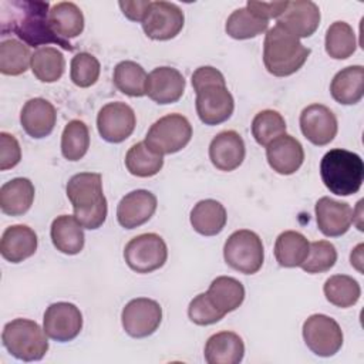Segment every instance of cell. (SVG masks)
<instances>
[{
    "label": "cell",
    "instance_id": "6da1fadb",
    "mask_svg": "<svg viewBox=\"0 0 364 364\" xmlns=\"http://www.w3.org/2000/svg\"><path fill=\"white\" fill-rule=\"evenodd\" d=\"M50 4L40 0H4L0 3L1 34L13 33L28 47L57 44L73 51L74 46L58 37L48 21Z\"/></svg>",
    "mask_w": 364,
    "mask_h": 364
},
{
    "label": "cell",
    "instance_id": "7a4b0ae2",
    "mask_svg": "<svg viewBox=\"0 0 364 364\" xmlns=\"http://www.w3.org/2000/svg\"><path fill=\"white\" fill-rule=\"evenodd\" d=\"M67 198L70 199L75 219L82 228L94 230L107 219L108 205L102 192V178L95 172H80L67 182Z\"/></svg>",
    "mask_w": 364,
    "mask_h": 364
},
{
    "label": "cell",
    "instance_id": "3957f363",
    "mask_svg": "<svg viewBox=\"0 0 364 364\" xmlns=\"http://www.w3.org/2000/svg\"><path fill=\"white\" fill-rule=\"evenodd\" d=\"M310 55V48L282 28L274 26L266 31L263 43V63L274 77H287L299 71Z\"/></svg>",
    "mask_w": 364,
    "mask_h": 364
},
{
    "label": "cell",
    "instance_id": "277c9868",
    "mask_svg": "<svg viewBox=\"0 0 364 364\" xmlns=\"http://www.w3.org/2000/svg\"><path fill=\"white\" fill-rule=\"evenodd\" d=\"M320 175L331 193L338 196L354 195L364 181V162L355 152L334 148L321 158Z\"/></svg>",
    "mask_w": 364,
    "mask_h": 364
},
{
    "label": "cell",
    "instance_id": "5b68a950",
    "mask_svg": "<svg viewBox=\"0 0 364 364\" xmlns=\"http://www.w3.org/2000/svg\"><path fill=\"white\" fill-rule=\"evenodd\" d=\"M3 346L21 361H38L47 350L48 341L44 328L28 318H14L3 327Z\"/></svg>",
    "mask_w": 364,
    "mask_h": 364
},
{
    "label": "cell",
    "instance_id": "8992f818",
    "mask_svg": "<svg viewBox=\"0 0 364 364\" xmlns=\"http://www.w3.org/2000/svg\"><path fill=\"white\" fill-rule=\"evenodd\" d=\"M223 259L228 266L243 274L257 273L264 260L262 239L249 229L233 232L225 242Z\"/></svg>",
    "mask_w": 364,
    "mask_h": 364
},
{
    "label": "cell",
    "instance_id": "52a82bcc",
    "mask_svg": "<svg viewBox=\"0 0 364 364\" xmlns=\"http://www.w3.org/2000/svg\"><path fill=\"white\" fill-rule=\"evenodd\" d=\"M192 138V125L182 114H168L155 121L146 132L145 144L159 155H169L185 148Z\"/></svg>",
    "mask_w": 364,
    "mask_h": 364
},
{
    "label": "cell",
    "instance_id": "ba28073f",
    "mask_svg": "<svg viewBox=\"0 0 364 364\" xmlns=\"http://www.w3.org/2000/svg\"><path fill=\"white\" fill-rule=\"evenodd\" d=\"M128 267L136 273H151L161 269L168 259L165 240L156 233H142L132 237L124 249Z\"/></svg>",
    "mask_w": 364,
    "mask_h": 364
},
{
    "label": "cell",
    "instance_id": "9c48e42d",
    "mask_svg": "<svg viewBox=\"0 0 364 364\" xmlns=\"http://www.w3.org/2000/svg\"><path fill=\"white\" fill-rule=\"evenodd\" d=\"M306 346L318 357H331L343 346V331L338 323L326 314H311L303 323Z\"/></svg>",
    "mask_w": 364,
    "mask_h": 364
},
{
    "label": "cell",
    "instance_id": "30bf717a",
    "mask_svg": "<svg viewBox=\"0 0 364 364\" xmlns=\"http://www.w3.org/2000/svg\"><path fill=\"white\" fill-rule=\"evenodd\" d=\"M162 320V307L156 300L136 297L129 300L121 313L125 333L134 338H144L154 334Z\"/></svg>",
    "mask_w": 364,
    "mask_h": 364
},
{
    "label": "cell",
    "instance_id": "8fae6325",
    "mask_svg": "<svg viewBox=\"0 0 364 364\" xmlns=\"http://www.w3.org/2000/svg\"><path fill=\"white\" fill-rule=\"evenodd\" d=\"M142 30L152 40H171L176 37L185 24L181 7L169 1H151L146 16L142 20Z\"/></svg>",
    "mask_w": 364,
    "mask_h": 364
},
{
    "label": "cell",
    "instance_id": "7c38bea8",
    "mask_svg": "<svg viewBox=\"0 0 364 364\" xmlns=\"http://www.w3.org/2000/svg\"><path fill=\"white\" fill-rule=\"evenodd\" d=\"M195 92L196 114L205 125H219L233 114L235 100L226 84L205 85Z\"/></svg>",
    "mask_w": 364,
    "mask_h": 364
},
{
    "label": "cell",
    "instance_id": "4fadbf2b",
    "mask_svg": "<svg viewBox=\"0 0 364 364\" xmlns=\"http://www.w3.org/2000/svg\"><path fill=\"white\" fill-rule=\"evenodd\" d=\"M136 117L125 102H108L97 115V129L101 138L109 144H119L134 132Z\"/></svg>",
    "mask_w": 364,
    "mask_h": 364
},
{
    "label": "cell",
    "instance_id": "5bb4252c",
    "mask_svg": "<svg viewBox=\"0 0 364 364\" xmlns=\"http://www.w3.org/2000/svg\"><path fill=\"white\" fill-rule=\"evenodd\" d=\"M43 328L51 340L67 343L74 340L82 328L80 309L68 301H57L47 307L43 318Z\"/></svg>",
    "mask_w": 364,
    "mask_h": 364
},
{
    "label": "cell",
    "instance_id": "9a60e30c",
    "mask_svg": "<svg viewBox=\"0 0 364 364\" xmlns=\"http://www.w3.org/2000/svg\"><path fill=\"white\" fill-rule=\"evenodd\" d=\"M301 134L314 145L330 144L337 135L338 124L334 112L323 104H311L300 114Z\"/></svg>",
    "mask_w": 364,
    "mask_h": 364
},
{
    "label": "cell",
    "instance_id": "2e32d148",
    "mask_svg": "<svg viewBox=\"0 0 364 364\" xmlns=\"http://www.w3.org/2000/svg\"><path fill=\"white\" fill-rule=\"evenodd\" d=\"M320 18V9L314 1L294 0L289 1L286 10L277 18V26L300 40L316 33Z\"/></svg>",
    "mask_w": 364,
    "mask_h": 364
},
{
    "label": "cell",
    "instance_id": "e0dca14e",
    "mask_svg": "<svg viewBox=\"0 0 364 364\" xmlns=\"http://www.w3.org/2000/svg\"><path fill=\"white\" fill-rule=\"evenodd\" d=\"M156 196L146 189H136L119 200L117 206L118 223L125 229H135L146 223L156 210Z\"/></svg>",
    "mask_w": 364,
    "mask_h": 364
},
{
    "label": "cell",
    "instance_id": "ac0fdd59",
    "mask_svg": "<svg viewBox=\"0 0 364 364\" xmlns=\"http://www.w3.org/2000/svg\"><path fill=\"white\" fill-rule=\"evenodd\" d=\"M246 148L243 138L236 131H222L209 144V159L212 165L223 172L239 168L245 159Z\"/></svg>",
    "mask_w": 364,
    "mask_h": 364
},
{
    "label": "cell",
    "instance_id": "d6986e66",
    "mask_svg": "<svg viewBox=\"0 0 364 364\" xmlns=\"http://www.w3.org/2000/svg\"><path fill=\"white\" fill-rule=\"evenodd\" d=\"M314 210L318 230L327 237L344 235L353 223V209L346 202L323 196L316 202Z\"/></svg>",
    "mask_w": 364,
    "mask_h": 364
},
{
    "label": "cell",
    "instance_id": "ffe728a7",
    "mask_svg": "<svg viewBox=\"0 0 364 364\" xmlns=\"http://www.w3.org/2000/svg\"><path fill=\"white\" fill-rule=\"evenodd\" d=\"M269 166L280 175H291L304 161L303 145L291 135L283 134L266 146Z\"/></svg>",
    "mask_w": 364,
    "mask_h": 364
},
{
    "label": "cell",
    "instance_id": "44dd1931",
    "mask_svg": "<svg viewBox=\"0 0 364 364\" xmlns=\"http://www.w3.org/2000/svg\"><path fill=\"white\" fill-rule=\"evenodd\" d=\"M185 91V78L173 67H156L148 74L146 95L156 104L176 102Z\"/></svg>",
    "mask_w": 364,
    "mask_h": 364
},
{
    "label": "cell",
    "instance_id": "7402d4cb",
    "mask_svg": "<svg viewBox=\"0 0 364 364\" xmlns=\"http://www.w3.org/2000/svg\"><path fill=\"white\" fill-rule=\"evenodd\" d=\"M57 121V112L54 105L44 98L28 100L20 112V122L23 129L31 138L40 139L48 136Z\"/></svg>",
    "mask_w": 364,
    "mask_h": 364
},
{
    "label": "cell",
    "instance_id": "603a6c76",
    "mask_svg": "<svg viewBox=\"0 0 364 364\" xmlns=\"http://www.w3.org/2000/svg\"><path fill=\"white\" fill-rule=\"evenodd\" d=\"M37 245V235L30 226L13 225L3 232L0 240V253L7 262L20 263L36 253Z\"/></svg>",
    "mask_w": 364,
    "mask_h": 364
},
{
    "label": "cell",
    "instance_id": "cb8c5ba5",
    "mask_svg": "<svg viewBox=\"0 0 364 364\" xmlns=\"http://www.w3.org/2000/svg\"><path fill=\"white\" fill-rule=\"evenodd\" d=\"M208 364H237L245 355V343L233 331H219L212 334L203 350Z\"/></svg>",
    "mask_w": 364,
    "mask_h": 364
},
{
    "label": "cell",
    "instance_id": "d4e9b609",
    "mask_svg": "<svg viewBox=\"0 0 364 364\" xmlns=\"http://www.w3.org/2000/svg\"><path fill=\"white\" fill-rule=\"evenodd\" d=\"M330 92L334 101L343 105H354L364 95V67L350 65L340 70L331 80Z\"/></svg>",
    "mask_w": 364,
    "mask_h": 364
},
{
    "label": "cell",
    "instance_id": "484cf974",
    "mask_svg": "<svg viewBox=\"0 0 364 364\" xmlns=\"http://www.w3.org/2000/svg\"><path fill=\"white\" fill-rule=\"evenodd\" d=\"M82 225L71 215L57 216L50 229L54 247L64 255H77L82 250L85 236Z\"/></svg>",
    "mask_w": 364,
    "mask_h": 364
},
{
    "label": "cell",
    "instance_id": "4316f807",
    "mask_svg": "<svg viewBox=\"0 0 364 364\" xmlns=\"http://www.w3.org/2000/svg\"><path fill=\"white\" fill-rule=\"evenodd\" d=\"M34 185L27 178H14L0 188V209L10 216L24 215L34 200Z\"/></svg>",
    "mask_w": 364,
    "mask_h": 364
},
{
    "label": "cell",
    "instance_id": "83f0119b",
    "mask_svg": "<svg viewBox=\"0 0 364 364\" xmlns=\"http://www.w3.org/2000/svg\"><path fill=\"white\" fill-rule=\"evenodd\" d=\"M189 219L195 232L203 236H215L223 230L228 215L220 202L215 199H203L192 208Z\"/></svg>",
    "mask_w": 364,
    "mask_h": 364
},
{
    "label": "cell",
    "instance_id": "f1b7e54d",
    "mask_svg": "<svg viewBox=\"0 0 364 364\" xmlns=\"http://www.w3.org/2000/svg\"><path fill=\"white\" fill-rule=\"evenodd\" d=\"M48 21L53 31L64 38L78 37L84 30V14L73 1H60L51 6Z\"/></svg>",
    "mask_w": 364,
    "mask_h": 364
},
{
    "label": "cell",
    "instance_id": "f546056e",
    "mask_svg": "<svg viewBox=\"0 0 364 364\" xmlns=\"http://www.w3.org/2000/svg\"><path fill=\"white\" fill-rule=\"evenodd\" d=\"M310 243L296 230L282 232L274 243V257L282 267H299L306 260Z\"/></svg>",
    "mask_w": 364,
    "mask_h": 364
},
{
    "label": "cell",
    "instance_id": "4dcf8cb0",
    "mask_svg": "<svg viewBox=\"0 0 364 364\" xmlns=\"http://www.w3.org/2000/svg\"><path fill=\"white\" fill-rule=\"evenodd\" d=\"M206 293L215 307L225 314L236 310L245 300L243 284L230 276L216 277Z\"/></svg>",
    "mask_w": 364,
    "mask_h": 364
},
{
    "label": "cell",
    "instance_id": "1f68e13d",
    "mask_svg": "<svg viewBox=\"0 0 364 364\" xmlns=\"http://www.w3.org/2000/svg\"><path fill=\"white\" fill-rule=\"evenodd\" d=\"M65 70V60L55 47H38L31 55V71L41 82L58 81Z\"/></svg>",
    "mask_w": 364,
    "mask_h": 364
},
{
    "label": "cell",
    "instance_id": "d6a6232c",
    "mask_svg": "<svg viewBox=\"0 0 364 364\" xmlns=\"http://www.w3.org/2000/svg\"><path fill=\"white\" fill-rule=\"evenodd\" d=\"M128 172L138 178H151L164 166V156L152 151L145 141L134 144L125 155Z\"/></svg>",
    "mask_w": 364,
    "mask_h": 364
},
{
    "label": "cell",
    "instance_id": "836d02e7",
    "mask_svg": "<svg viewBox=\"0 0 364 364\" xmlns=\"http://www.w3.org/2000/svg\"><path fill=\"white\" fill-rule=\"evenodd\" d=\"M114 84L125 95L144 97L146 95L148 74L135 61H121L114 68Z\"/></svg>",
    "mask_w": 364,
    "mask_h": 364
},
{
    "label": "cell",
    "instance_id": "e575fe53",
    "mask_svg": "<svg viewBox=\"0 0 364 364\" xmlns=\"http://www.w3.org/2000/svg\"><path fill=\"white\" fill-rule=\"evenodd\" d=\"M323 291L328 303L341 309L354 306L361 296L358 282L347 274L330 276L323 286Z\"/></svg>",
    "mask_w": 364,
    "mask_h": 364
},
{
    "label": "cell",
    "instance_id": "d590c367",
    "mask_svg": "<svg viewBox=\"0 0 364 364\" xmlns=\"http://www.w3.org/2000/svg\"><path fill=\"white\" fill-rule=\"evenodd\" d=\"M225 30L235 40H247L267 31L269 21L257 17L247 7H240L228 17Z\"/></svg>",
    "mask_w": 364,
    "mask_h": 364
},
{
    "label": "cell",
    "instance_id": "8d00e7d4",
    "mask_svg": "<svg viewBox=\"0 0 364 364\" xmlns=\"http://www.w3.org/2000/svg\"><path fill=\"white\" fill-rule=\"evenodd\" d=\"M31 53L27 44L7 38L0 43V73L4 75H20L31 67Z\"/></svg>",
    "mask_w": 364,
    "mask_h": 364
},
{
    "label": "cell",
    "instance_id": "74e56055",
    "mask_svg": "<svg viewBox=\"0 0 364 364\" xmlns=\"http://www.w3.org/2000/svg\"><path fill=\"white\" fill-rule=\"evenodd\" d=\"M357 48L355 33L346 21H334L326 33V53L334 60H346Z\"/></svg>",
    "mask_w": 364,
    "mask_h": 364
},
{
    "label": "cell",
    "instance_id": "f35d334b",
    "mask_svg": "<svg viewBox=\"0 0 364 364\" xmlns=\"http://www.w3.org/2000/svg\"><path fill=\"white\" fill-rule=\"evenodd\" d=\"M90 148V131L84 121L71 119L61 134V154L65 159L80 161Z\"/></svg>",
    "mask_w": 364,
    "mask_h": 364
},
{
    "label": "cell",
    "instance_id": "ab89813d",
    "mask_svg": "<svg viewBox=\"0 0 364 364\" xmlns=\"http://www.w3.org/2000/svg\"><path fill=\"white\" fill-rule=\"evenodd\" d=\"M283 134H286V121L280 112L263 109L255 115L252 121V135L259 145L267 146Z\"/></svg>",
    "mask_w": 364,
    "mask_h": 364
},
{
    "label": "cell",
    "instance_id": "60d3db41",
    "mask_svg": "<svg viewBox=\"0 0 364 364\" xmlns=\"http://www.w3.org/2000/svg\"><path fill=\"white\" fill-rule=\"evenodd\" d=\"M337 262V250L328 240H316L310 243V250L301 269L310 274L328 272Z\"/></svg>",
    "mask_w": 364,
    "mask_h": 364
},
{
    "label": "cell",
    "instance_id": "b9f144b4",
    "mask_svg": "<svg viewBox=\"0 0 364 364\" xmlns=\"http://www.w3.org/2000/svg\"><path fill=\"white\" fill-rule=\"evenodd\" d=\"M101 65L97 57L90 53H78L70 64V78L80 88L94 85L100 77Z\"/></svg>",
    "mask_w": 364,
    "mask_h": 364
},
{
    "label": "cell",
    "instance_id": "7bdbcfd3",
    "mask_svg": "<svg viewBox=\"0 0 364 364\" xmlns=\"http://www.w3.org/2000/svg\"><path fill=\"white\" fill-rule=\"evenodd\" d=\"M188 316L192 323L198 326H209L220 321L226 314L215 307L208 293H200L193 297L188 307Z\"/></svg>",
    "mask_w": 364,
    "mask_h": 364
},
{
    "label": "cell",
    "instance_id": "ee69618b",
    "mask_svg": "<svg viewBox=\"0 0 364 364\" xmlns=\"http://www.w3.org/2000/svg\"><path fill=\"white\" fill-rule=\"evenodd\" d=\"M21 159V148L16 136L0 132V171L14 168Z\"/></svg>",
    "mask_w": 364,
    "mask_h": 364
},
{
    "label": "cell",
    "instance_id": "f6af8a7d",
    "mask_svg": "<svg viewBox=\"0 0 364 364\" xmlns=\"http://www.w3.org/2000/svg\"><path fill=\"white\" fill-rule=\"evenodd\" d=\"M289 1H255L249 0L246 3V7L256 14L257 17L263 20H270V18H279L282 13L286 10Z\"/></svg>",
    "mask_w": 364,
    "mask_h": 364
},
{
    "label": "cell",
    "instance_id": "bcb514c9",
    "mask_svg": "<svg viewBox=\"0 0 364 364\" xmlns=\"http://www.w3.org/2000/svg\"><path fill=\"white\" fill-rule=\"evenodd\" d=\"M210 84H226L223 74L210 65L199 67L192 74V87L195 91Z\"/></svg>",
    "mask_w": 364,
    "mask_h": 364
},
{
    "label": "cell",
    "instance_id": "7dc6e473",
    "mask_svg": "<svg viewBox=\"0 0 364 364\" xmlns=\"http://www.w3.org/2000/svg\"><path fill=\"white\" fill-rule=\"evenodd\" d=\"M119 9L122 10L124 16L131 21H141L146 16V11L151 6L149 0H136V1H119Z\"/></svg>",
    "mask_w": 364,
    "mask_h": 364
},
{
    "label": "cell",
    "instance_id": "c3c4849f",
    "mask_svg": "<svg viewBox=\"0 0 364 364\" xmlns=\"http://www.w3.org/2000/svg\"><path fill=\"white\" fill-rule=\"evenodd\" d=\"M363 243H360V245H357L355 247H354V250L351 252V255H350V260H351V266H354L358 272H361L363 269H361V263H363Z\"/></svg>",
    "mask_w": 364,
    "mask_h": 364
}]
</instances>
